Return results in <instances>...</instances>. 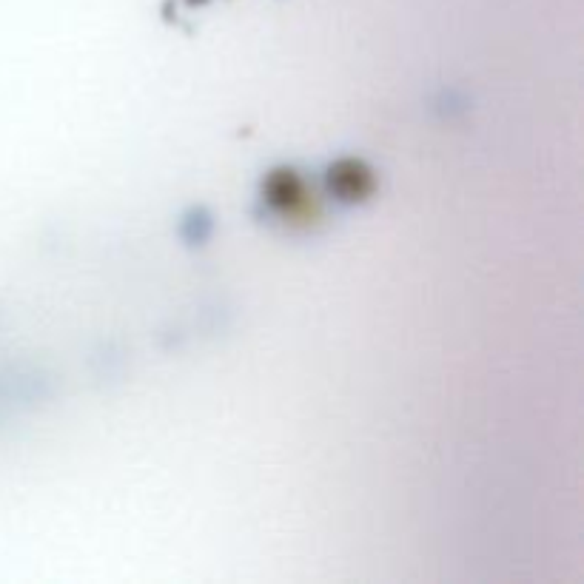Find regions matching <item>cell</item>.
<instances>
[{
    "label": "cell",
    "instance_id": "1",
    "mask_svg": "<svg viewBox=\"0 0 584 584\" xmlns=\"http://www.w3.org/2000/svg\"><path fill=\"white\" fill-rule=\"evenodd\" d=\"M263 200L288 226L311 228L320 223L322 203L317 191L302 180L300 171L274 169L263 180Z\"/></svg>",
    "mask_w": 584,
    "mask_h": 584
},
{
    "label": "cell",
    "instance_id": "2",
    "mask_svg": "<svg viewBox=\"0 0 584 584\" xmlns=\"http://www.w3.org/2000/svg\"><path fill=\"white\" fill-rule=\"evenodd\" d=\"M325 183H328V191L340 197L342 203H362L377 189V177L371 166L354 157L337 160L325 174Z\"/></svg>",
    "mask_w": 584,
    "mask_h": 584
}]
</instances>
